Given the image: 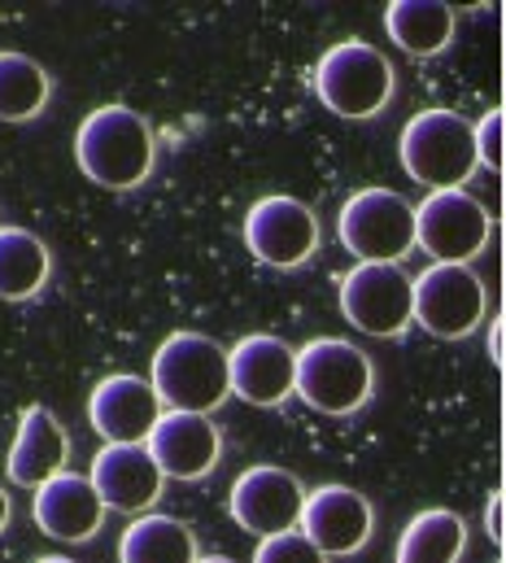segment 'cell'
Wrapping results in <instances>:
<instances>
[{
	"instance_id": "23",
	"label": "cell",
	"mask_w": 506,
	"mask_h": 563,
	"mask_svg": "<svg viewBox=\"0 0 506 563\" xmlns=\"http://www.w3.org/2000/svg\"><path fill=\"white\" fill-rule=\"evenodd\" d=\"M53 79L48 70L13 48H0V123H31L48 110Z\"/></svg>"
},
{
	"instance_id": "8",
	"label": "cell",
	"mask_w": 506,
	"mask_h": 563,
	"mask_svg": "<svg viewBox=\"0 0 506 563\" xmlns=\"http://www.w3.org/2000/svg\"><path fill=\"white\" fill-rule=\"evenodd\" d=\"M337 236L359 263H402L415 250V206L393 188H359L341 206Z\"/></svg>"
},
{
	"instance_id": "29",
	"label": "cell",
	"mask_w": 506,
	"mask_h": 563,
	"mask_svg": "<svg viewBox=\"0 0 506 563\" xmlns=\"http://www.w3.org/2000/svg\"><path fill=\"white\" fill-rule=\"evenodd\" d=\"M197 563H237V560H228V555H197Z\"/></svg>"
},
{
	"instance_id": "16",
	"label": "cell",
	"mask_w": 506,
	"mask_h": 563,
	"mask_svg": "<svg viewBox=\"0 0 506 563\" xmlns=\"http://www.w3.org/2000/svg\"><path fill=\"white\" fill-rule=\"evenodd\" d=\"M31 516H35L44 538H57V542H70V547L92 542L106 525V507H101L92 481L79 476V472H57L53 481H44L35 489Z\"/></svg>"
},
{
	"instance_id": "2",
	"label": "cell",
	"mask_w": 506,
	"mask_h": 563,
	"mask_svg": "<svg viewBox=\"0 0 506 563\" xmlns=\"http://www.w3.org/2000/svg\"><path fill=\"white\" fill-rule=\"evenodd\" d=\"M144 380L153 385L162 411L210 416L232 398V389H228V350L206 332H170L157 345L153 367H148Z\"/></svg>"
},
{
	"instance_id": "1",
	"label": "cell",
	"mask_w": 506,
	"mask_h": 563,
	"mask_svg": "<svg viewBox=\"0 0 506 563\" xmlns=\"http://www.w3.org/2000/svg\"><path fill=\"white\" fill-rule=\"evenodd\" d=\"M75 162L84 179H92L97 188L131 192L153 175L157 162L153 128L127 106H101L75 132Z\"/></svg>"
},
{
	"instance_id": "11",
	"label": "cell",
	"mask_w": 506,
	"mask_h": 563,
	"mask_svg": "<svg viewBox=\"0 0 506 563\" xmlns=\"http://www.w3.org/2000/svg\"><path fill=\"white\" fill-rule=\"evenodd\" d=\"M297 533L328 560H345L359 555L372 533H376V511L367 503V494L350 489V485H319L306 489L301 516H297Z\"/></svg>"
},
{
	"instance_id": "19",
	"label": "cell",
	"mask_w": 506,
	"mask_h": 563,
	"mask_svg": "<svg viewBox=\"0 0 506 563\" xmlns=\"http://www.w3.org/2000/svg\"><path fill=\"white\" fill-rule=\"evenodd\" d=\"M384 31L406 57H437L454 40V9L441 0H393L384 9Z\"/></svg>"
},
{
	"instance_id": "6",
	"label": "cell",
	"mask_w": 506,
	"mask_h": 563,
	"mask_svg": "<svg viewBox=\"0 0 506 563\" xmlns=\"http://www.w3.org/2000/svg\"><path fill=\"white\" fill-rule=\"evenodd\" d=\"M485 280L463 263H432L410 276V323L437 341H463L485 323Z\"/></svg>"
},
{
	"instance_id": "14",
	"label": "cell",
	"mask_w": 506,
	"mask_h": 563,
	"mask_svg": "<svg viewBox=\"0 0 506 563\" xmlns=\"http://www.w3.org/2000/svg\"><path fill=\"white\" fill-rule=\"evenodd\" d=\"M301 503H306V489L288 467L257 463L237 476V485L228 494V516L253 538H271V533L297 529Z\"/></svg>"
},
{
	"instance_id": "27",
	"label": "cell",
	"mask_w": 506,
	"mask_h": 563,
	"mask_svg": "<svg viewBox=\"0 0 506 563\" xmlns=\"http://www.w3.org/2000/svg\"><path fill=\"white\" fill-rule=\"evenodd\" d=\"M490 358H494V363H503V319H494V323H490Z\"/></svg>"
},
{
	"instance_id": "13",
	"label": "cell",
	"mask_w": 506,
	"mask_h": 563,
	"mask_svg": "<svg viewBox=\"0 0 506 563\" xmlns=\"http://www.w3.org/2000/svg\"><path fill=\"white\" fill-rule=\"evenodd\" d=\"M144 450L166 481H206L223 459V432L210 416L162 411L144 437Z\"/></svg>"
},
{
	"instance_id": "10",
	"label": "cell",
	"mask_w": 506,
	"mask_h": 563,
	"mask_svg": "<svg viewBox=\"0 0 506 563\" xmlns=\"http://www.w3.org/2000/svg\"><path fill=\"white\" fill-rule=\"evenodd\" d=\"M245 250L257 263L275 267V272H297L315 258L319 250V219L306 201L288 197V192H271L257 197L245 214Z\"/></svg>"
},
{
	"instance_id": "12",
	"label": "cell",
	"mask_w": 506,
	"mask_h": 563,
	"mask_svg": "<svg viewBox=\"0 0 506 563\" xmlns=\"http://www.w3.org/2000/svg\"><path fill=\"white\" fill-rule=\"evenodd\" d=\"M293 367H297V350L284 336L250 332L228 350V389L245 407L275 411L293 398Z\"/></svg>"
},
{
	"instance_id": "9",
	"label": "cell",
	"mask_w": 506,
	"mask_h": 563,
	"mask_svg": "<svg viewBox=\"0 0 506 563\" xmlns=\"http://www.w3.org/2000/svg\"><path fill=\"white\" fill-rule=\"evenodd\" d=\"M337 306L350 328L393 341L410 328V276L402 263H354L337 280Z\"/></svg>"
},
{
	"instance_id": "20",
	"label": "cell",
	"mask_w": 506,
	"mask_h": 563,
	"mask_svg": "<svg viewBox=\"0 0 506 563\" xmlns=\"http://www.w3.org/2000/svg\"><path fill=\"white\" fill-rule=\"evenodd\" d=\"M463 551H468V520L450 507H428L402 529L393 563H459Z\"/></svg>"
},
{
	"instance_id": "15",
	"label": "cell",
	"mask_w": 506,
	"mask_h": 563,
	"mask_svg": "<svg viewBox=\"0 0 506 563\" xmlns=\"http://www.w3.org/2000/svg\"><path fill=\"white\" fill-rule=\"evenodd\" d=\"M88 481H92L101 507L106 511H123V516H144L162 498V485H166V476L148 459L144 441H135V445H101L97 459H92Z\"/></svg>"
},
{
	"instance_id": "3",
	"label": "cell",
	"mask_w": 506,
	"mask_h": 563,
	"mask_svg": "<svg viewBox=\"0 0 506 563\" xmlns=\"http://www.w3.org/2000/svg\"><path fill=\"white\" fill-rule=\"evenodd\" d=\"M376 394V367L372 354H363L354 341L341 336H315L297 350L293 367V398H301L319 416H354Z\"/></svg>"
},
{
	"instance_id": "30",
	"label": "cell",
	"mask_w": 506,
	"mask_h": 563,
	"mask_svg": "<svg viewBox=\"0 0 506 563\" xmlns=\"http://www.w3.org/2000/svg\"><path fill=\"white\" fill-rule=\"evenodd\" d=\"M35 563H79V560H62V555H40Z\"/></svg>"
},
{
	"instance_id": "21",
	"label": "cell",
	"mask_w": 506,
	"mask_h": 563,
	"mask_svg": "<svg viewBox=\"0 0 506 563\" xmlns=\"http://www.w3.org/2000/svg\"><path fill=\"white\" fill-rule=\"evenodd\" d=\"M119 563H197V533L175 516H135L119 538Z\"/></svg>"
},
{
	"instance_id": "5",
	"label": "cell",
	"mask_w": 506,
	"mask_h": 563,
	"mask_svg": "<svg viewBox=\"0 0 506 563\" xmlns=\"http://www.w3.org/2000/svg\"><path fill=\"white\" fill-rule=\"evenodd\" d=\"M397 157L415 184L428 192L463 188L476 175V148H472V119L459 110H419L397 141Z\"/></svg>"
},
{
	"instance_id": "4",
	"label": "cell",
	"mask_w": 506,
	"mask_h": 563,
	"mask_svg": "<svg viewBox=\"0 0 506 563\" xmlns=\"http://www.w3.org/2000/svg\"><path fill=\"white\" fill-rule=\"evenodd\" d=\"M393 88L397 79H393L388 57L367 40H337L315 66V92L323 110L350 123L384 114V106L393 101Z\"/></svg>"
},
{
	"instance_id": "7",
	"label": "cell",
	"mask_w": 506,
	"mask_h": 563,
	"mask_svg": "<svg viewBox=\"0 0 506 563\" xmlns=\"http://www.w3.org/2000/svg\"><path fill=\"white\" fill-rule=\"evenodd\" d=\"M490 236H494V214L468 188H441L415 206V250H424L432 263L472 267L485 254Z\"/></svg>"
},
{
	"instance_id": "17",
	"label": "cell",
	"mask_w": 506,
	"mask_h": 563,
	"mask_svg": "<svg viewBox=\"0 0 506 563\" xmlns=\"http://www.w3.org/2000/svg\"><path fill=\"white\" fill-rule=\"evenodd\" d=\"M162 416V402L144 376H106L88 398V420L106 445H135Z\"/></svg>"
},
{
	"instance_id": "24",
	"label": "cell",
	"mask_w": 506,
	"mask_h": 563,
	"mask_svg": "<svg viewBox=\"0 0 506 563\" xmlns=\"http://www.w3.org/2000/svg\"><path fill=\"white\" fill-rule=\"evenodd\" d=\"M250 563H328V555H319L297 529L288 533H271V538H257Z\"/></svg>"
},
{
	"instance_id": "22",
	"label": "cell",
	"mask_w": 506,
	"mask_h": 563,
	"mask_svg": "<svg viewBox=\"0 0 506 563\" xmlns=\"http://www.w3.org/2000/svg\"><path fill=\"white\" fill-rule=\"evenodd\" d=\"M53 276L48 245L26 228H0V301H31Z\"/></svg>"
},
{
	"instance_id": "18",
	"label": "cell",
	"mask_w": 506,
	"mask_h": 563,
	"mask_svg": "<svg viewBox=\"0 0 506 563\" xmlns=\"http://www.w3.org/2000/svg\"><path fill=\"white\" fill-rule=\"evenodd\" d=\"M66 459H70V437L57 416L48 407H26L18 416V432L4 454V476L22 489H40L57 472H66Z\"/></svg>"
},
{
	"instance_id": "25",
	"label": "cell",
	"mask_w": 506,
	"mask_h": 563,
	"mask_svg": "<svg viewBox=\"0 0 506 563\" xmlns=\"http://www.w3.org/2000/svg\"><path fill=\"white\" fill-rule=\"evenodd\" d=\"M472 148H476V166L485 170H503V110H490L481 123H472Z\"/></svg>"
},
{
	"instance_id": "26",
	"label": "cell",
	"mask_w": 506,
	"mask_h": 563,
	"mask_svg": "<svg viewBox=\"0 0 506 563\" xmlns=\"http://www.w3.org/2000/svg\"><path fill=\"white\" fill-rule=\"evenodd\" d=\"M485 533H490V542H503V489L490 494V507H485Z\"/></svg>"
},
{
	"instance_id": "28",
	"label": "cell",
	"mask_w": 506,
	"mask_h": 563,
	"mask_svg": "<svg viewBox=\"0 0 506 563\" xmlns=\"http://www.w3.org/2000/svg\"><path fill=\"white\" fill-rule=\"evenodd\" d=\"M9 516H13V503H9V494H4V485H0V533L9 529Z\"/></svg>"
}]
</instances>
